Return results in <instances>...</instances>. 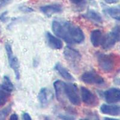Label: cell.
I'll return each mask as SVG.
<instances>
[{"mask_svg": "<svg viewBox=\"0 0 120 120\" xmlns=\"http://www.w3.org/2000/svg\"><path fill=\"white\" fill-rule=\"evenodd\" d=\"M47 43L49 47L53 49H61L63 46V41L59 38L52 35L51 33L47 32L46 34Z\"/></svg>", "mask_w": 120, "mask_h": 120, "instance_id": "cell-12", "label": "cell"}, {"mask_svg": "<svg viewBox=\"0 0 120 120\" xmlns=\"http://www.w3.org/2000/svg\"><path fill=\"white\" fill-rule=\"evenodd\" d=\"M40 9L41 12L46 16L51 17L54 14L61 12L63 11V7L61 5L59 4H54L42 6Z\"/></svg>", "mask_w": 120, "mask_h": 120, "instance_id": "cell-9", "label": "cell"}, {"mask_svg": "<svg viewBox=\"0 0 120 120\" xmlns=\"http://www.w3.org/2000/svg\"><path fill=\"white\" fill-rule=\"evenodd\" d=\"M22 119L24 120H31V117L29 115V113L25 112L22 115Z\"/></svg>", "mask_w": 120, "mask_h": 120, "instance_id": "cell-28", "label": "cell"}, {"mask_svg": "<svg viewBox=\"0 0 120 120\" xmlns=\"http://www.w3.org/2000/svg\"><path fill=\"white\" fill-rule=\"evenodd\" d=\"M102 33L99 30H94L92 31L90 36L91 42L94 47L97 48L101 45V40H102Z\"/></svg>", "mask_w": 120, "mask_h": 120, "instance_id": "cell-16", "label": "cell"}, {"mask_svg": "<svg viewBox=\"0 0 120 120\" xmlns=\"http://www.w3.org/2000/svg\"><path fill=\"white\" fill-rule=\"evenodd\" d=\"M52 29L58 37L68 44H80L85 39L82 30L71 22L55 20L52 22Z\"/></svg>", "mask_w": 120, "mask_h": 120, "instance_id": "cell-1", "label": "cell"}, {"mask_svg": "<svg viewBox=\"0 0 120 120\" xmlns=\"http://www.w3.org/2000/svg\"><path fill=\"white\" fill-rule=\"evenodd\" d=\"M19 119V117H18V115L16 114V113H13L10 116V120H18Z\"/></svg>", "mask_w": 120, "mask_h": 120, "instance_id": "cell-29", "label": "cell"}, {"mask_svg": "<svg viewBox=\"0 0 120 120\" xmlns=\"http://www.w3.org/2000/svg\"><path fill=\"white\" fill-rule=\"evenodd\" d=\"M64 93L70 102L75 106L81 105V99L76 85L71 83H65Z\"/></svg>", "mask_w": 120, "mask_h": 120, "instance_id": "cell-3", "label": "cell"}, {"mask_svg": "<svg viewBox=\"0 0 120 120\" xmlns=\"http://www.w3.org/2000/svg\"><path fill=\"white\" fill-rule=\"evenodd\" d=\"M98 67L103 72L109 73L116 69L120 62V58L117 55L113 53L105 54L97 53L96 54Z\"/></svg>", "mask_w": 120, "mask_h": 120, "instance_id": "cell-2", "label": "cell"}, {"mask_svg": "<svg viewBox=\"0 0 120 120\" xmlns=\"http://www.w3.org/2000/svg\"><path fill=\"white\" fill-rule=\"evenodd\" d=\"M83 17L93 22L97 23H102L103 19L100 14L93 10H90L86 14L83 15Z\"/></svg>", "mask_w": 120, "mask_h": 120, "instance_id": "cell-17", "label": "cell"}, {"mask_svg": "<svg viewBox=\"0 0 120 120\" xmlns=\"http://www.w3.org/2000/svg\"><path fill=\"white\" fill-rule=\"evenodd\" d=\"M20 10L22 11H24V12H31L33 11V9L31 8H30L28 7H26V6H22L20 7Z\"/></svg>", "mask_w": 120, "mask_h": 120, "instance_id": "cell-25", "label": "cell"}, {"mask_svg": "<svg viewBox=\"0 0 120 120\" xmlns=\"http://www.w3.org/2000/svg\"><path fill=\"white\" fill-rule=\"evenodd\" d=\"M12 90L7 88L4 84H0V108L4 106L11 97Z\"/></svg>", "mask_w": 120, "mask_h": 120, "instance_id": "cell-14", "label": "cell"}, {"mask_svg": "<svg viewBox=\"0 0 120 120\" xmlns=\"http://www.w3.org/2000/svg\"><path fill=\"white\" fill-rule=\"evenodd\" d=\"M70 1L74 5L78 7V8H82V9H83L82 8V7L83 8L86 4L85 0H70Z\"/></svg>", "mask_w": 120, "mask_h": 120, "instance_id": "cell-22", "label": "cell"}, {"mask_svg": "<svg viewBox=\"0 0 120 120\" xmlns=\"http://www.w3.org/2000/svg\"><path fill=\"white\" fill-rule=\"evenodd\" d=\"M81 80L84 83L90 85H101L105 83V79L94 70L86 71L82 74Z\"/></svg>", "mask_w": 120, "mask_h": 120, "instance_id": "cell-4", "label": "cell"}, {"mask_svg": "<svg viewBox=\"0 0 120 120\" xmlns=\"http://www.w3.org/2000/svg\"><path fill=\"white\" fill-rule=\"evenodd\" d=\"M38 100L41 107L45 108L49 104L50 100V94L49 91L46 88H43L40 90L38 96Z\"/></svg>", "mask_w": 120, "mask_h": 120, "instance_id": "cell-15", "label": "cell"}, {"mask_svg": "<svg viewBox=\"0 0 120 120\" xmlns=\"http://www.w3.org/2000/svg\"><path fill=\"white\" fill-rule=\"evenodd\" d=\"M105 120H118L117 119H115V118H105Z\"/></svg>", "mask_w": 120, "mask_h": 120, "instance_id": "cell-31", "label": "cell"}, {"mask_svg": "<svg viewBox=\"0 0 120 120\" xmlns=\"http://www.w3.org/2000/svg\"><path fill=\"white\" fill-rule=\"evenodd\" d=\"M55 69L56 70V71H57L58 73L64 79L70 81H73L75 80V78L72 76V75L70 73L67 71V70H66V68H64L60 63H58L57 64H56V65L55 66Z\"/></svg>", "mask_w": 120, "mask_h": 120, "instance_id": "cell-18", "label": "cell"}, {"mask_svg": "<svg viewBox=\"0 0 120 120\" xmlns=\"http://www.w3.org/2000/svg\"><path fill=\"white\" fill-rule=\"evenodd\" d=\"M65 82L61 81H56L53 83V87L55 91V95L58 101L61 103L65 102V93H64Z\"/></svg>", "mask_w": 120, "mask_h": 120, "instance_id": "cell-10", "label": "cell"}, {"mask_svg": "<svg viewBox=\"0 0 120 120\" xmlns=\"http://www.w3.org/2000/svg\"><path fill=\"white\" fill-rule=\"evenodd\" d=\"M116 42L118 41L113 33L112 32H110L106 36L103 37L101 45L103 49L105 50H108L113 48Z\"/></svg>", "mask_w": 120, "mask_h": 120, "instance_id": "cell-11", "label": "cell"}, {"mask_svg": "<svg viewBox=\"0 0 120 120\" xmlns=\"http://www.w3.org/2000/svg\"><path fill=\"white\" fill-rule=\"evenodd\" d=\"M11 2V0H0V7H4L7 4H10Z\"/></svg>", "mask_w": 120, "mask_h": 120, "instance_id": "cell-26", "label": "cell"}, {"mask_svg": "<svg viewBox=\"0 0 120 120\" xmlns=\"http://www.w3.org/2000/svg\"><path fill=\"white\" fill-rule=\"evenodd\" d=\"M117 41H120V25H118L113 28L112 31Z\"/></svg>", "mask_w": 120, "mask_h": 120, "instance_id": "cell-21", "label": "cell"}, {"mask_svg": "<svg viewBox=\"0 0 120 120\" xmlns=\"http://www.w3.org/2000/svg\"><path fill=\"white\" fill-rule=\"evenodd\" d=\"M87 115L88 119H95V120H98V115L96 113H94V112H92L91 111H87L85 113Z\"/></svg>", "mask_w": 120, "mask_h": 120, "instance_id": "cell-24", "label": "cell"}, {"mask_svg": "<svg viewBox=\"0 0 120 120\" xmlns=\"http://www.w3.org/2000/svg\"><path fill=\"white\" fill-rule=\"evenodd\" d=\"M5 48H6V51L7 52L10 67H11L14 71L16 79L19 80L20 79V70H19V63L18 58L13 55L11 45L6 44Z\"/></svg>", "mask_w": 120, "mask_h": 120, "instance_id": "cell-6", "label": "cell"}, {"mask_svg": "<svg viewBox=\"0 0 120 120\" xmlns=\"http://www.w3.org/2000/svg\"><path fill=\"white\" fill-rule=\"evenodd\" d=\"M102 113L111 116H118L120 114V106L117 105H110L103 104L100 107Z\"/></svg>", "mask_w": 120, "mask_h": 120, "instance_id": "cell-13", "label": "cell"}, {"mask_svg": "<svg viewBox=\"0 0 120 120\" xmlns=\"http://www.w3.org/2000/svg\"><path fill=\"white\" fill-rule=\"evenodd\" d=\"M3 84L5 85L6 86H7V88H8L9 89L13 90H14V86L13 85L12 82H11L10 78H8L7 76H4V82H3Z\"/></svg>", "mask_w": 120, "mask_h": 120, "instance_id": "cell-23", "label": "cell"}, {"mask_svg": "<svg viewBox=\"0 0 120 120\" xmlns=\"http://www.w3.org/2000/svg\"><path fill=\"white\" fill-rule=\"evenodd\" d=\"M119 0H105V1L108 4H115L118 2Z\"/></svg>", "mask_w": 120, "mask_h": 120, "instance_id": "cell-30", "label": "cell"}, {"mask_svg": "<svg viewBox=\"0 0 120 120\" xmlns=\"http://www.w3.org/2000/svg\"><path fill=\"white\" fill-rule=\"evenodd\" d=\"M11 110V106L9 105L8 107L6 108L5 109L0 111V120H4L8 116V115L10 112Z\"/></svg>", "mask_w": 120, "mask_h": 120, "instance_id": "cell-20", "label": "cell"}, {"mask_svg": "<svg viewBox=\"0 0 120 120\" xmlns=\"http://www.w3.org/2000/svg\"><path fill=\"white\" fill-rule=\"evenodd\" d=\"M64 56L70 64L75 67L81 61L82 56L77 50L70 46L65 48L64 51Z\"/></svg>", "mask_w": 120, "mask_h": 120, "instance_id": "cell-7", "label": "cell"}, {"mask_svg": "<svg viewBox=\"0 0 120 120\" xmlns=\"http://www.w3.org/2000/svg\"><path fill=\"white\" fill-rule=\"evenodd\" d=\"M7 14V11H5L3 14H1V15L0 16V21H2V22H6V20H7V17H6Z\"/></svg>", "mask_w": 120, "mask_h": 120, "instance_id": "cell-27", "label": "cell"}, {"mask_svg": "<svg viewBox=\"0 0 120 120\" xmlns=\"http://www.w3.org/2000/svg\"><path fill=\"white\" fill-rule=\"evenodd\" d=\"M103 97L108 103L120 102V89L112 88L104 92Z\"/></svg>", "mask_w": 120, "mask_h": 120, "instance_id": "cell-8", "label": "cell"}, {"mask_svg": "<svg viewBox=\"0 0 120 120\" xmlns=\"http://www.w3.org/2000/svg\"><path fill=\"white\" fill-rule=\"evenodd\" d=\"M82 100L86 105L90 107L97 106L99 103V100L96 94L91 92L86 87L81 88Z\"/></svg>", "mask_w": 120, "mask_h": 120, "instance_id": "cell-5", "label": "cell"}, {"mask_svg": "<svg viewBox=\"0 0 120 120\" xmlns=\"http://www.w3.org/2000/svg\"><path fill=\"white\" fill-rule=\"evenodd\" d=\"M104 11L113 19L120 21V6L107 7Z\"/></svg>", "mask_w": 120, "mask_h": 120, "instance_id": "cell-19", "label": "cell"}]
</instances>
